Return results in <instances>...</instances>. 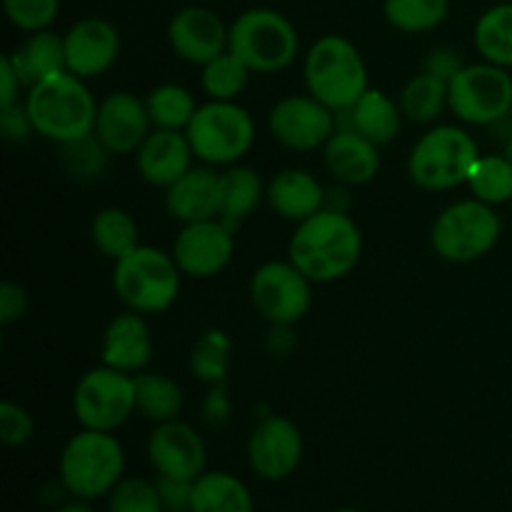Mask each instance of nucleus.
Returning a JSON list of instances; mask_svg holds the SVG:
<instances>
[{"label": "nucleus", "mask_w": 512, "mask_h": 512, "mask_svg": "<svg viewBox=\"0 0 512 512\" xmlns=\"http://www.w3.org/2000/svg\"><path fill=\"white\" fill-rule=\"evenodd\" d=\"M288 255L313 283H333L358 265L363 233L345 210L323 208L298 223Z\"/></svg>", "instance_id": "1"}, {"label": "nucleus", "mask_w": 512, "mask_h": 512, "mask_svg": "<svg viewBox=\"0 0 512 512\" xmlns=\"http://www.w3.org/2000/svg\"><path fill=\"white\" fill-rule=\"evenodd\" d=\"M25 108L35 125V133L53 143L68 145L95 133L98 105L83 78L70 70H60L35 83L28 90Z\"/></svg>", "instance_id": "2"}, {"label": "nucleus", "mask_w": 512, "mask_h": 512, "mask_svg": "<svg viewBox=\"0 0 512 512\" xmlns=\"http://www.w3.org/2000/svg\"><path fill=\"white\" fill-rule=\"evenodd\" d=\"M125 450L113 433L83 428L60 453V483L73 498L98 500L123 480Z\"/></svg>", "instance_id": "3"}, {"label": "nucleus", "mask_w": 512, "mask_h": 512, "mask_svg": "<svg viewBox=\"0 0 512 512\" xmlns=\"http://www.w3.org/2000/svg\"><path fill=\"white\" fill-rule=\"evenodd\" d=\"M305 85L330 110L353 108L370 88L363 55L343 35H323L305 55Z\"/></svg>", "instance_id": "4"}, {"label": "nucleus", "mask_w": 512, "mask_h": 512, "mask_svg": "<svg viewBox=\"0 0 512 512\" xmlns=\"http://www.w3.org/2000/svg\"><path fill=\"white\" fill-rule=\"evenodd\" d=\"M180 273L173 255L150 245H138L115 260L113 288L118 298L135 313H163L178 300Z\"/></svg>", "instance_id": "5"}, {"label": "nucleus", "mask_w": 512, "mask_h": 512, "mask_svg": "<svg viewBox=\"0 0 512 512\" xmlns=\"http://www.w3.org/2000/svg\"><path fill=\"white\" fill-rule=\"evenodd\" d=\"M480 150L473 135L455 125H438L415 143L408 158V175L423 190H450L468 183Z\"/></svg>", "instance_id": "6"}, {"label": "nucleus", "mask_w": 512, "mask_h": 512, "mask_svg": "<svg viewBox=\"0 0 512 512\" xmlns=\"http://www.w3.org/2000/svg\"><path fill=\"white\" fill-rule=\"evenodd\" d=\"M228 50L253 73H278L298 55V33L278 10L250 8L230 25Z\"/></svg>", "instance_id": "7"}, {"label": "nucleus", "mask_w": 512, "mask_h": 512, "mask_svg": "<svg viewBox=\"0 0 512 512\" xmlns=\"http://www.w3.org/2000/svg\"><path fill=\"white\" fill-rule=\"evenodd\" d=\"M503 233L498 213L483 200H460L438 215L430 230L433 250L450 263H473L483 258Z\"/></svg>", "instance_id": "8"}, {"label": "nucleus", "mask_w": 512, "mask_h": 512, "mask_svg": "<svg viewBox=\"0 0 512 512\" xmlns=\"http://www.w3.org/2000/svg\"><path fill=\"white\" fill-rule=\"evenodd\" d=\"M185 135L195 158L208 165H233L253 145L255 125L248 110L233 100H210L195 110Z\"/></svg>", "instance_id": "9"}, {"label": "nucleus", "mask_w": 512, "mask_h": 512, "mask_svg": "<svg viewBox=\"0 0 512 512\" xmlns=\"http://www.w3.org/2000/svg\"><path fill=\"white\" fill-rule=\"evenodd\" d=\"M135 410V375L103 365L85 373L75 385L73 413L83 428L115 433Z\"/></svg>", "instance_id": "10"}, {"label": "nucleus", "mask_w": 512, "mask_h": 512, "mask_svg": "<svg viewBox=\"0 0 512 512\" xmlns=\"http://www.w3.org/2000/svg\"><path fill=\"white\" fill-rule=\"evenodd\" d=\"M448 108L463 123L495 125L512 110V78L495 63L465 65L448 83Z\"/></svg>", "instance_id": "11"}, {"label": "nucleus", "mask_w": 512, "mask_h": 512, "mask_svg": "<svg viewBox=\"0 0 512 512\" xmlns=\"http://www.w3.org/2000/svg\"><path fill=\"white\" fill-rule=\"evenodd\" d=\"M313 280L288 260H270L260 265L250 280V298L255 310L275 325H293L310 310Z\"/></svg>", "instance_id": "12"}, {"label": "nucleus", "mask_w": 512, "mask_h": 512, "mask_svg": "<svg viewBox=\"0 0 512 512\" xmlns=\"http://www.w3.org/2000/svg\"><path fill=\"white\" fill-rule=\"evenodd\" d=\"M270 133L290 150H318L335 133V110L313 95H288L270 110Z\"/></svg>", "instance_id": "13"}, {"label": "nucleus", "mask_w": 512, "mask_h": 512, "mask_svg": "<svg viewBox=\"0 0 512 512\" xmlns=\"http://www.w3.org/2000/svg\"><path fill=\"white\" fill-rule=\"evenodd\" d=\"M303 460V435L288 418H265L248 440V463L258 478L278 483L290 478Z\"/></svg>", "instance_id": "14"}, {"label": "nucleus", "mask_w": 512, "mask_h": 512, "mask_svg": "<svg viewBox=\"0 0 512 512\" xmlns=\"http://www.w3.org/2000/svg\"><path fill=\"white\" fill-rule=\"evenodd\" d=\"M233 250V230L223 220H200L180 230L173 245V258L183 275L213 278L230 263Z\"/></svg>", "instance_id": "15"}, {"label": "nucleus", "mask_w": 512, "mask_h": 512, "mask_svg": "<svg viewBox=\"0 0 512 512\" xmlns=\"http://www.w3.org/2000/svg\"><path fill=\"white\" fill-rule=\"evenodd\" d=\"M148 458L158 475L195 480L205 473L208 450L198 430L180 420H168V423H158V428L150 433Z\"/></svg>", "instance_id": "16"}, {"label": "nucleus", "mask_w": 512, "mask_h": 512, "mask_svg": "<svg viewBox=\"0 0 512 512\" xmlns=\"http://www.w3.org/2000/svg\"><path fill=\"white\" fill-rule=\"evenodd\" d=\"M168 40L178 58L205 65L228 50L230 28L210 8L188 5L170 18Z\"/></svg>", "instance_id": "17"}, {"label": "nucleus", "mask_w": 512, "mask_h": 512, "mask_svg": "<svg viewBox=\"0 0 512 512\" xmlns=\"http://www.w3.org/2000/svg\"><path fill=\"white\" fill-rule=\"evenodd\" d=\"M150 125L153 123H150L145 100H140L130 90H118L98 105L95 138L103 143L108 153H138V148L150 135Z\"/></svg>", "instance_id": "18"}, {"label": "nucleus", "mask_w": 512, "mask_h": 512, "mask_svg": "<svg viewBox=\"0 0 512 512\" xmlns=\"http://www.w3.org/2000/svg\"><path fill=\"white\" fill-rule=\"evenodd\" d=\"M63 43L65 68L83 80L103 75L120 53L118 30L103 18H80L63 35Z\"/></svg>", "instance_id": "19"}, {"label": "nucleus", "mask_w": 512, "mask_h": 512, "mask_svg": "<svg viewBox=\"0 0 512 512\" xmlns=\"http://www.w3.org/2000/svg\"><path fill=\"white\" fill-rule=\"evenodd\" d=\"M193 148L183 130H158L138 148V170L145 183L165 188L178 183L193 168Z\"/></svg>", "instance_id": "20"}, {"label": "nucleus", "mask_w": 512, "mask_h": 512, "mask_svg": "<svg viewBox=\"0 0 512 512\" xmlns=\"http://www.w3.org/2000/svg\"><path fill=\"white\" fill-rule=\"evenodd\" d=\"M165 208L183 225L220 220V175L210 168H190L168 188Z\"/></svg>", "instance_id": "21"}, {"label": "nucleus", "mask_w": 512, "mask_h": 512, "mask_svg": "<svg viewBox=\"0 0 512 512\" xmlns=\"http://www.w3.org/2000/svg\"><path fill=\"white\" fill-rule=\"evenodd\" d=\"M103 365H110L123 373H140L150 363L153 343H150V330L143 315L128 310L123 315H115L103 335Z\"/></svg>", "instance_id": "22"}, {"label": "nucleus", "mask_w": 512, "mask_h": 512, "mask_svg": "<svg viewBox=\"0 0 512 512\" xmlns=\"http://www.w3.org/2000/svg\"><path fill=\"white\" fill-rule=\"evenodd\" d=\"M323 158L330 175L343 185H365L378 175V145L355 130H335L323 145Z\"/></svg>", "instance_id": "23"}, {"label": "nucleus", "mask_w": 512, "mask_h": 512, "mask_svg": "<svg viewBox=\"0 0 512 512\" xmlns=\"http://www.w3.org/2000/svg\"><path fill=\"white\" fill-rule=\"evenodd\" d=\"M265 198L280 218L295 220V223H303L305 218L325 208V188L313 173L300 168L280 170L270 180Z\"/></svg>", "instance_id": "24"}, {"label": "nucleus", "mask_w": 512, "mask_h": 512, "mask_svg": "<svg viewBox=\"0 0 512 512\" xmlns=\"http://www.w3.org/2000/svg\"><path fill=\"white\" fill-rule=\"evenodd\" d=\"M338 115H343L345 125L338 130H355L363 138H368L370 143H375L378 148L393 143L400 133V125H403V110L400 105H395L383 90L368 88L360 95L358 103L353 108L335 110Z\"/></svg>", "instance_id": "25"}, {"label": "nucleus", "mask_w": 512, "mask_h": 512, "mask_svg": "<svg viewBox=\"0 0 512 512\" xmlns=\"http://www.w3.org/2000/svg\"><path fill=\"white\" fill-rule=\"evenodd\" d=\"M13 60L15 70H18L23 85L33 88L35 83L45 80L48 75L60 73L65 68V43L63 35L53 33V30H38L30 33V38L20 45L15 53H8Z\"/></svg>", "instance_id": "26"}, {"label": "nucleus", "mask_w": 512, "mask_h": 512, "mask_svg": "<svg viewBox=\"0 0 512 512\" xmlns=\"http://www.w3.org/2000/svg\"><path fill=\"white\" fill-rule=\"evenodd\" d=\"M263 193V180L253 168L245 165L228 168L220 175V220L235 233L240 223L255 213Z\"/></svg>", "instance_id": "27"}, {"label": "nucleus", "mask_w": 512, "mask_h": 512, "mask_svg": "<svg viewBox=\"0 0 512 512\" xmlns=\"http://www.w3.org/2000/svg\"><path fill=\"white\" fill-rule=\"evenodd\" d=\"M253 493L233 473L213 470L193 480V510L190 512H253Z\"/></svg>", "instance_id": "28"}, {"label": "nucleus", "mask_w": 512, "mask_h": 512, "mask_svg": "<svg viewBox=\"0 0 512 512\" xmlns=\"http://www.w3.org/2000/svg\"><path fill=\"white\" fill-rule=\"evenodd\" d=\"M475 48L488 63L512 68V3L485 10L475 23Z\"/></svg>", "instance_id": "29"}, {"label": "nucleus", "mask_w": 512, "mask_h": 512, "mask_svg": "<svg viewBox=\"0 0 512 512\" xmlns=\"http://www.w3.org/2000/svg\"><path fill=\"white\" fill-rule=\"evenodd\" d=\"M135 400L145 418L153 423H168L178 418L183 408V390L168 375L138 373L135 375Z\"/></svg>", "instance_id": "30"}, {"label": "nucleus", "mask_w": 512, "mask_h": 512, "mask_svg": "<svg viewBox=\"0 0 512 512\" xmlns=\"http://www.w3.org/2000/svg\"><path fill=\"white\" fill-rule=\"evenodd\" d=\"M93 243L108 258L120 260L138 248V223L123 208H105L93 218Z\"/></svg>", "instance_id": "31"}, {"label": "nucleus", "mask_w": 512, "mask_h": 512, "mask_svg": "<svg viewBox=\"0 0 512 512\" xmlns=\"http://www.w3.org/2000/svg\"><path fill=\"white\" fill-rule=\"evenodd\" d=\"M445 108H448V83L425 70L410 78L400 93V110L413 123H433Z\"/></svg>", "instance_id": "32"}, {"label": "nucleus", "mask_w": 512, "mask_h": 512, "mask_svg": "<svg viewBox=\"0 0 512 512\" xmlns=\"http://www.w3.org/2000/svg\"><path fill=\"white\" fill-rule=\"evenodd\" d=\"M145 105H148L150 123L158 130H185L193 120L195 110H198L193 95L173 83L158 85V88L150 90Z\"/></svg>", "instance_id": "33"}, {"label": "nucleus", "mask_w": 512, "mask_h": 512, "mask_svg": "<svg viewBox=\"0 0 512 512\" xmlns=\"http://www.w3.org/2000/svg\"><path fill=\"white\" fill-rule=\"evenodd\" d=\"M383 13L403 33H428L445 23L450 0H383Z\"/></svg>", "instance_id": "34"}, {"label": "nucleus", "mask_w": 512, "mask_h": 512, "mask_svg": "<svg viewBox=\"0 0 512 512\" xmlns=\"http://www.w3.org/2000/svg\"><path fill=\"white\" fill-rule=\"evenodd\" d=\"M468 188L488 205H503L512 198V165L505 155H480L468 178Z\"/></svg>", "instance_id": "35"}, {"label": "nucleus", "mask_w": 512, "mask_h": 512, "mask_svg": "<svg viewBox=\"0 0 512 512\" xmlns=\"http://www.w3.org/2000/svg\"><path fill=\"white\" fill-rule=\"evenodd\" d=\"M253 70L225 50L223 55L213 58L203 65V90L210 95V100H235L248 85Z\"/></svg>", "instance_id": "36"}, {"label": "nucleus", "mask_w": 512, "mask_h": 512, "mask_svg": "<svg viewBox=\"0 0 512 512\" xmlns=\"http://www.w3.org/2000/svg\"><path fill=\"white\" fill-rule=\"evenodd\" d=\"M108 512H165L158 485L145 478H123L108 495Z\"/></svg>", "instance_id": "37"}, {"label": "nucleus", "mask_w": 512, "mask_h": 512, "mask_svg": "<svg viewBox=\"0 0 512 512\" xmlns=\"http://www.w3.org/2000/svg\"><path fill=\"white\" fill-rule=\"evenodd\" d=\"M10 23L25 33L48 30L60 13V0H3Z\"/></svg>", "instance_id": "38"}, {"label": "nucleus", "mask_w": 512, "mask_h": 512, "mask_svg": "<svg viewBox=\"0 0 512 512\" xmlns=\"http://www.w3.org/2000/svg\"><path fill=\"white\" fill-rule=\"evenodd\" d=\"M30 438H33V418L28 410L10 400L0 403V440L8 448H23Z\"/></svg>", "instance_id": "39"}, {"label": "nucleus", "mask_w": 512, "mask_h": 512, "mask_svg": "<svg viewBox=\"0 0 512 512\" xmlns=\"http://www.w3.org/2000/svg\"><path fill=\"white\" fill-rule=\"evenodd\" d=\"M160 500H163L165 512H190L193 510V480H178L158 475Z\"/></svg>", "instance_id": "40"}, {"label": "nucleus", "mask_w": 512, "mask_h": 512, "mask_svg": "<svg viewBox=\"0 0 512 512\" xmlns=\"http://www.w3.org/2000/svg\"><path fill=\"white\" fill-rule=\"evenodd\" d=\"M0 128H3V135L8 143H25V140L35 133V125L33 120H30L25 103L0 108Z\"/></svg>", "instance_id": "41"}, {"label": "nucleus", "mask_w": 512, "mask_h": 512, "mask_svg": "<svg viewBox=\"0 0 512 512\" xmlns=\"http://www.w3.org/2000/svg\"><path fill=\"white\" fill-rule=\"evenodd\" d=\"M463 68V58H460L458 50L453 48H435L430 50L428 58H425V73L435 75V78L445 80V83H450Z\"/></svg>", "instance_id": "42"}, {"label": "nucleus", "mask_w": 512, "mask_h": 512, "mask_svg": "<svg viewBox=\"0 0 512 512\" xmlns=\"http://www.w3.org/2000/svg\"><path fill=\"white\" fill-rule=\"evenodd\" d=\"M25 310H28V295H25V290L18 283L5 280L0 285V323H15V320L23 318Z\"/></svg>", "instance_id": "43"}, {"label": "nucleus", "mask_w": 512, "mask_h": 512, "mask_svg": "<svg viewBox=\"0 0 512 512\" xmlns=\"http://www.w3.org/2000/svg\"><path fill=\"white\" fill-rule=\"evenodd\" d=\"M0 80H3V90H0V108H8V105L18 103L23 80H20L10 55H3V58H0Z\"/></svg>", "instance_id": "44"}, {"label": "nucleus", "mask_w": 512, "mask_h": 512, "mask_svg": "<svg viewBox=\"0 0 512 512\" xmlns=\"http://www.w3.org/2000/svg\"><path fill=\"white\" fill-rule=\"evenodd\" d=\"M55 512H95L93 505H90V500H80V498H73L70 503L60 505Z\"/></svg>", "instance_id": "45"}, {"label": "nucleus", "mask_w": 512, "mask_h": 512, "mask_svg": "<svg viewBox=\"0 0 512 512\" xmlns=\"http://www.w3.org/2000/svg\"><path fill=\"white\" fill-rule=\"evenodd\" d=\"M503 155L508 158V163L512 165V133L508 135V140H505V148H503Z\"/></svg>", "instance_id": "46"}, {"label": "nucleus", "mask_w": 512, "mask_h": 512, "mask_svg": "<svg viewBox=\"0 0 512 512\" xmlns=\"http://www.w3.org/2000/svg\"><path fill=\"white\" fill-rule=\"evenodd\" d=\"M335 512H360L358 508H340V510H335Z\"/></svg>", "instance_id": "47"}]
</instances>
